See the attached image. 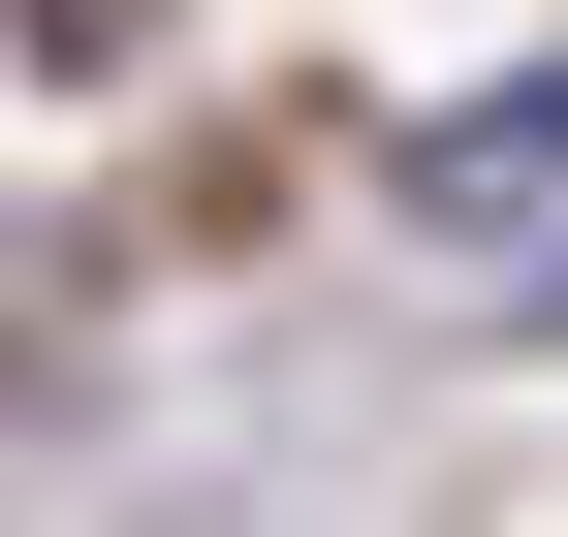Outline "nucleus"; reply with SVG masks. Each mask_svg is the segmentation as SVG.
<instances>
[{"label":"nucleus","instance_id":"f257e3e1","mask_svg":"<svg viewBox=\"0 0 568 537\" xmlns=\"http://www.w3.org/2000/svg\"><path fill=\"white\" fill-rule=\"evenodd\" d=\"M410 222H443L474 285H537V316H568V63H506V95L410 126Z\"/></svg>","mask_w":568,"mask_h":537}]
</instances>
